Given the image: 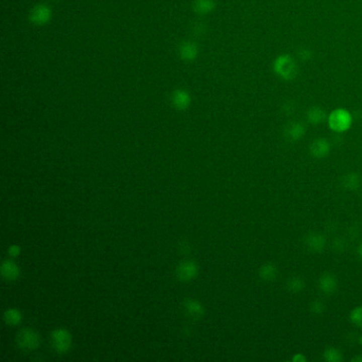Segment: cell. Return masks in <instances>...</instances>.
Segmentation results:
<instances>
[{
    "mask_svg": "<svg viewBox=\"0 0 362 362\" xmlns=\"http://www.w3.org/2000/svg\"><path fill=\"white\" fill-rule=\"evenodd\" d=\"M273 70L280 79L291 81L298 76L299 67L291 55L280 54L273 62Z\"/></svg>",
    "mask_w": 362,
    "mask_h": 362,
    "instance_id": "obj_1",
    "label": "cell"
},
{
    "mask_svg": "<svg viewBox=\"0 0 362 362\" xmlns=\"http://www.w3.org/2000/svg\"><path fill=\"white\" fill-rule=\"evenodd\" d=\"M327 122L329 128L336 133H344L350 129L353 124V116L345 110L339 107L334 111H331L328 115Z\"/></svg>",
    "mask_w": 362,
    "mask_h": 362,
    "instance_id": "obj_2",
    "label": "cell"
},
{
    "mask_svg": "<svg viewBox=\"0 0 362 362\" xmlns=\"http://www.w3.org/2000/svg\"><path fill=\"white\" fill-rule=\"evenodd\" d=\"M16 343L18 347L24 350H33L40 346L41 338L37 332L31 328L19 330L16 336Z\"/></svg>",
    "mask_w": 362,
    "mask_h": 362,
    "instance_id": "obj_3",
    "label": "cell"
},
{
    "mask_svg": "<svg viewBox=\"0 0 362 362\" xmlns=\"http://www.w3.org/2000/svg\"><path fill=\"white\" fill-rule=\"evenodd\" d=\"M51 345L57 353H66L71 346L70 332L64 328H56L51 334Z\"/></svg>",
    "mask_w": 362,
    "mask_h": 362,
    "instance_id": "obj_4",
    "label": "cell"
},
{
    "mask_svg": "<svg viewBox=\"0 0 362 362\" xmlns=\"http://www.w3.org/2000/svg\"><path fill=\"white\" fill-rule=\"evenodd\" d=\"M177 277L182 281H190L198 276L199 267L193 261L181 262L175 270Z\"/></svg>",
    "mask_w": 362,
    "mask_h": 362,
    "instance_id": "obj_5",
    "label": "cell"
},
{
    "mask_svg": "<svg viewBox=\"0 0 362 362\" xmlns=\"http://www.w3.org/2000/svg\"><path fill=\"white\" fill-rule=\"evenodd\" d=\"M183 309L186 316L192 320H199L204 315V308L200 302L194 299H187L183 303Z\"/></svg>",
    "mask_w": 362,
    "mask_h": 362,
    "instance_id": "obj_6",
    "label": "cell"
},
{
    "mask_svg": "<svg viewBox=\"0 0 362 362\" xmlns=\"http://www.w3.org/2000/svg\"><path fill=\"white\" fill-rule=\"evenodd\" d=\"M306 129L301 122L293 121L288 123L283 130V136L289 141H298L305 135Z\"/></svg>",
    "mask_w": 362,
    "mask_h": 362,
    "instance_id": "obj_7",
    "label": "cell"
},
{
    "mask_svg": "<svg viewBox=\"0 0 362 362\" xmlns=\"http://www.w3.org/2000/svg\"><path fill=\"white\" fill-rule=\"evenodd\" d=\"M310 154L316 159H324L330 152V143L325 138H317L310 144Z\"/></svg>",
    "mask_w": 362,
    "mask_h": 362,
    "instance_id": "obj_8",
    "label": "cell"
},
{
    "mask_svg": "<svg viewBox=\"0 0 362 362\" xmlns=\"http://www.w3.org/2000/svg\"><path fill=\"white\" fill-rule=\"evenodd\" d=\"M306 246L309 251H312L314 253H320L325 248L326 240L325 237L321 234L318 233H312L309 234L306 238Z\"/></svg>",
    "mask_w": 362,
    "mask_h": 362,
    "instance_id": "obj_9",
    "label": "cell"
},
{
    "mask_svg": "<svg viewBox=\"0 0 362 362\" xmlns=\"http://www.w3.org/2000/svg\"><path fill=\"white\" fill-rule=\"evenodd\" d=\"M319 287L325 295H332L337 289V278L330 273H325L319 279Z\"/></svg>",
    "mask_w": 362,
    "mask_h": 362,
    "instance_id": "obj_10",
    "label": "cell"
},
{
    "mask_svg": "<svg viewBox=\"0 0 362 362\" xmlns=\"http://www.w3.org/2000/svg\"><path fill=\"white\" fill-rule=\"evenodd\" d=\"M306 117L308 122L314 125H318L326 121L328 118V115L321 106H312L308 110Z\"/></svg>",
    "mask_w": 362,
    "mask_h": 362,
    "instance_id": "obj_11",
    "label": "cell"
},
{
    "mask_svg": "<svg viewBox=\"0 0 362 362\" xmlns=\"http://www.w3.org/2000/svg\"><path fill=\"white\" fill-rule=\"evenodd\" d=\"M19 273H21V270L15 262L11 260H6L3 262L2 274L6 279L14 280L19 276Z\"/></svg>",
    "mask_w": 362,
    "mask_h": 362,
    "instance_id": "obj_12",
    "label": "cell"
},
{
    "mask_svg": "<svg viewBox=\"0 0 362 362\" xmlns=\"http://www.w3.org/2000/svg\"><path fill=\"white\" fill-rule=\"evenodd\" d=\"M360 184H361L360 175L355 172L345 174L343 177V180H342V185H343V187H345L348 190L357 189Z\"/></svg>",
    "mask_w": 362,
    "mask_h": 362,
    "instance_id": "obj_13",
    "label": "cell"
},
{
    "mask_svg": "<svg viewBox=\"0 0 362 362\" xmlns=\"http://www.w3.org/2000/svg\"><path fill=\"white\" fill-rule=\"evenodd\" d=\"M259 275L265 280H274L277 276V269L272 263H266L259 269Z\"/></svg>",
    "mask_w": 362,
    "mask_h": 362,
    "instance_id": "obj_14",
    "label": "cell"
},
{
    "mask_svg": "<svg viewBox=\"0 0 362 362\" xmlns=\"http://www.w3.org/2000/svg\"><path fill=\"white\" fill-rule=\"evenodd\" d=\"M5 321L9 325H17L22 321V314L17 309H8L5 314Z\"/></svg>",
    "mask_w": 362,
    "mask_h": 362,
    "instance_id": "obj_15",
    "label": "cell"
},
{
    "mask_svg": "<svg viewBox=\"0 0 362 362\" xmlns=\"http://www.w3.org/2000/svg\"><path fill=\"white\" fill-rule=\"evenodd\" d=\"M323 356H324V359L328 362H341L343 360V356H342L341 351L335 347H327L324 350Z\"/></svg>",
    "mask_w": 362,
    "mask_h": 362,
    "instance_id": "obj_16",
    "label": "cell"
},
{
    "mask_svg": "<svg viewBox=\"0 0 362 362\" xmlns=\"http://www.w3.org/2000/svg\"><path fill=\"white\" fill-rule=\"evenodd\" d=\"M287 288L292 293H298L304 288V281L300 277H290L287 281Z\"/></svg>",
    "mask_w": 362,
    "mask_h": 362,
    "instance_id": "obj_17",
    "label": "cell"
},
{
    "mask_svg": "<svg viewBox=\"0 0 362 362\" xmlns=\"http://www.w3.org/2000/svg\"><path fill=\"white\" fill-rule=\"evenodd\" d=\"M48 16H49V11L45 7H40L34 10V15H33L34 21L38 23H44L45 21H47Z\"/></svg>",
    "mask_w": 362,
    "mask_h": 362,
    "instance_id": "obj_18",
    "label": "cell"
},
{
    "mask_svg": "<svg viewBox=\"0 0 362 362\" xmlns=\"http://www.w3.org/2000/svg\"><path fill=\"white\" fill-rule=\"evenodd\" d=\"M349 318H350V321L353 322L355 325L362 327V306L356 307L355 309L351 310Z\"/></svg>",
    "mask_w": 362,
    "mask_h": 362,
    "instance_id": "obj_19",
    "label": "cell"
},
{
    "mask_svg": "<svg viewBox=\"0 0 362 362\" xmlns=\"http://www.w3.org/2000/svg\"><path fill=\"white\" fill-rule=\"evenodd\" d=\"M212 7H213V3L211 0H199L198 2V8L202 12L210 11Z\"/></svg>",
    "mask_w": 362,
    "mask_h": 362,
    "instance_id": "obj_20",
    "label": "cell"
},
{
    "mask_svg": "<svg viewBox=\"0 0 362 362\" xmlns=\"http://www.w3.org/2000/svg\"><path fill=\"white\" fill-rule=\"evenodd\" d=\"M310 309L312 312H315V314H322V312L324 311V305H323L322 302L316 301L311 304Z\"/></svg>",
    "mask_w": 362,
    "mask_h": 362,
    "instance_id": "obj_21",
    "label": "cell"
},
{
    "mask_svg": "<svg viewBox=\"0 0 362 362\" xmlns=\"http://www.w3.org/2000/svg\"><path fill=\"white\" fill-rule=\"evenodd\" d=\"M175 103H177V105L180 106V107L186 106L188 103L187 97H186V95H184V94H178L177 95V99H175Z\"/></svg>",
    "mask_w": 362,
    "mask_h": 362,
    "instance_id": "obj_22",
    "label": "cell"
},
{
    "mask_svg": "<svg viewBox=\"0 0 362 362\" xmlns=\"http://www.w3.org/2000/svg\"><path fill=\"white\" fill-rule=\"evenodd\" d=\"M194 48L190 45H186L183 49H182V53L186 56V57H191L194 54Z\"/></svg>",
    "mask_w": 362,
    "mask_h": 362,
    "instance_id": "obj_23",
    "label": "cell"
},
{
    "mask_svg": "<svg viewBox=\"0 0 362 362\" xmlns=\"http://www.w3.org/2000/svg\"><path fill=\"white\" fill-rule=\"evenodd\" d=\"M299 55L303 61H308L311 57V51L308 50V49H302V50L299 52Z\"/></svg>",
    "mask_w": 362,
    "mask_h": 362,
    "instance_id": "obj_24",
    "label": "cell"
},
{
    "mask_svg": "<svg viewBox=\"0 0 362 362\" xmlns=\"http://www.w3.org/2000/svg\"><path fill=\"white\" fill-rule=\"evenodd\" d=\"M19 252H21V249H19L18 246H11L9 249V254L11 256H17Z\"/></svg>",
    "mask_w": 362,
    "mask_h": 362,
    "instance_id": "obj_25",
    "label": "cell"
},
{
    "mask_svg": "<svg viewBox=\"0 0 362 362\" xmlns=\"http://www.w3.org/2000/svg\"><path fill=\"white\" fill-rule=\"evenodd\" d=\"M292 361H295V362H306L307 359L303 354H296L295 356L292 357Z\"/></svg>",
    "mask_w": 362,
    "mask_h": 362,
    "instance_id": "obj_26",
    "label": "cell"
},
{
    "mask_svg": "<svg viewBox=\"0 0 362 362\" xmlns=\"http://www.w3.org/2000/svg\"><path fill=\"white\" fill-rule=\"evenodd\" d=\"M351 361H354V362H362V357H360V356L355 357V358L351 359Z\"/></svg>",
    "mask_w": 362,
    "mask_h": 362,
    "instance_id": "obj_27",
    "label": "cell"
},
{
    "mask_svg": "<svg viewBox=\"0 0 362 362\" xmlns=\"http://www.w3.org/2000/svg\"><path fill=\"white\" fill-rule=\"evenodd\" d=\"M358 253H359V256H360L361 259H362V243L360 244L359 248H358Z\"/></svg>",
    "mask_w": 362,
    "mask_h": 362,
    "instance_id": "obj_28",
    "label": "cell"
},
{
    "mask_svg": "<svg viewBox=\"0 0 362 362\" xmlns=\"http://www.w3.org/2000/svg\"><path fill=\"white\" fill-rule=\"evenodd\" d=\"M359 341H360V343H361V344H362V337H361V338H360V340H359Z\"/></svg>",
    "mask_w": 362,
    "mask_h": 362,
    "instance_id": "obj_29",
    "label": "cell"
}]
</instances>
